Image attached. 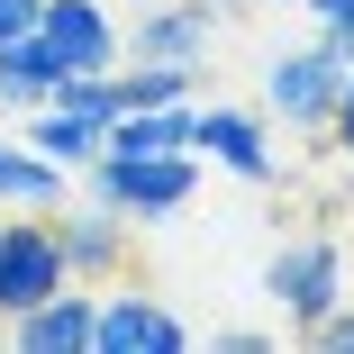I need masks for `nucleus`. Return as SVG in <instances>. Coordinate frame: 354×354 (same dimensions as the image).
<instances>
[{"instance_id":"nucleus-3","label":"nucleus","mask_w":354,"mask_h":354,"mask_svg":"<svg viewBox=\"0 0 354 354\" xmlns=\"http://www.w3.org/2000/svg\"><path fill=\"white\" fill-rule=\"evenodd\" d=\"M263 291L309 327L318 309H336V300H345V245H336V236H291V245L263 263Z\"/></svg>"},{"instance_id":"nucleus-7","label":"nucleus","mask_w":354,"mask_h":354,"mask_svg":"<svg viewBox=\"0 0 354 354\" xmlns=\"http://www.w3.org/2000/svg\"><path fill=\"white\" fill-rule=\"evenodd\" d=\"M209 37H218V10H209V0H146V10H136V37H118V46H136L146 64H200Z\"/></svg>"},{"instance_id":"nucleus-10","label":"nucleus","mask_w":354,"mask_h":354,"mask_svg":"<svg viewBox=\"0 0 354 354\" xmlns=\"http://www.w3.org/2000/svg\"><path fill=\"white\" fill-rule=\"evenodd\" d=\"M10 345H28V354H91V291H46L37 309H19L10 318Z\"/></svg>"},{"instance_id":"nucleus-21","label":"nucleus","mask_w":354,"mask_h":354,"mask_svg":"<svg viewBox=\"0 0 354 354\" xmlns=\"http://www.w3.org/2000/svg\"><path fill=\"white\" fill-rule=\"evenodd\" d=\"M291 10H318V0H291Z\"/></svg>"},{"instance_id":"nucleus-15","label":"nucleus","mask_w":354,"mask_h":354,"mask_svg":"<svg viewBox=\"0 0 354 354\" xmlns=\"http://www.w3.org/2000/svg\"><path fill=\"white\" fill-rule=\"evenodd\" d=\"M55 109H73V118H100V127H109V118H118V82H109V73H64V82H55Z\"/></svg>"},{"instance_id":"nucleus-6","label":"nucleus","mask_w":354,"mask_h":354,"mask_svg":"<svg viewBox=\"0 0 354 354\" xmlns=\"http://www.w3.org/2000/svg\"><path fill=\"white\" fill-rule=\"evenodd\" d=\"M37 37L55 46L64 73H109L118 64V28L100 0H37Z\"/></svg>"},{"instance_id":"nucleus-20","label":"nucleus","mask_w":354,"mask_h":354,"mask_svg":"<svg viewBox=\"0 0 354 354\" xmlns=\"http://www.w3.org/2000/svg\"><path fill=\"white\" fill-rule=\"evenodd\" d=\"M209 10H218V19H245V10H254V0H209Z\"/></svg>"},{"instance_id":"nucleus-12","label":"nucleus","mask_w":354,"mask_h":354,"mask_svg":"<svg viewBox=\"0 0 354 354\" xmlns=\"http://www.w3.org/2000/svg\"><path fill=\"white\" fill-rule=\"evenodd\" d=\"M28 146L46 155V164H64V173H82L91 155H100V118H73V109H37V127H28Z\"/></svg>"},{"instance_id":"nucleus-4","label":"nucleus","mask_w":354,"mask_h":354,"mask_svg":"<svg viewBox=\"0 0 354 354\" xmlns=\"http://www.w3.org/2000/svg\"><path fill=\"white\" fill-rule=\"evenodd\" d=\"M64 281H73V272H64V245H55V227L37 218V209L0 227V318L37 309L46 291H64Z\"/></svg>"},{"instance_id":"nucleus-11","label":"nucleus","mask_w":354,"mask_h":354,"mask_svg":"<svg viewBox=\"0 0 354 354\" xmlns=\"http://www.w3.org/2000/svg\"><path fill=\"white\" fill-rule=\"evenodd\" d=\"M55 82H64V64H55V46H46L37 28L0 46V109H46Z\"/></svg>"},{"instance_id":"nucleus-16","label":"nucleus","mask_w":354,"mask_h":354,"mask_svg":"<svg viewBox=\"0 0 354 354\" xmlns=\"http://www.w3.org/2000/svg\"><path fill=\"white\" fill-rule=\"evenodd\" d=\"M318 46L354 64V0H318Z\"/></svg>"},{"instance_id":"nucleus-5","label":"nucleus","mask_w":354,"mask_h":354,"mask_svg":"<svg viewBox=\"0 0 354 354\" xmlns=\"http://www.w3.org/2000/svg\"><path fill=\"white\" fill-rule=\"evenodd\" d=\"M182 345H191V327L164 300H146V291L91 300V354H182Z\"/></svg>"},{"instance_id":"nucleus-22","label":"nucleus","mask_w":354,"mask_h":354,"mask_svg":"<svg viewBox=\"0 0 354 354\" xmlns=\"http://www.w3.org/2000/svg\"><path fill=\"white\" fill-rule=\"evenodd\" d=\"M136 10H146V0H136Z\"/></svg>"},{"instance_id":"nucleus-1","label":"nucleus","mask_w":354,"mask_h":354,"mask_svg":"<svg viewBox=\"0 0 354 354\" xmlns=\"http://www.w3.org/2000/svg\"><path fill=\"white\" fill-rule=\"evenodd\" d=\"M91 200H109L118 218H173L191 200V155H91Z\"/></svg>"},{"instance_id":"nucleus-8","label":"nucleus","mask_w":354,"mask_h":354,"mask_svg":"<svg viewBox=\"0 0 354 354\" xmlns=\"http://www.w3.org/2000/svg\"><path fill=\"white\" fill-rule=\"evenodd\" d=\"M191 146H209V164H227L236 182H272L281 173L263 118H245V109H191Z\"/></svg>"},{"instance_id":"nucleus-2","label":"nucleus","mask_w":354,"mask_h":354,"mask_svg":"<svg viewBox=\"0 0 354 354\" xmlns=\"http://www.w3.org/2000/svg\"><path fill=\"white\" fill-rule=\"evenodd\" d=\"M336 82H345V55H327V46H291V55L263 64V100H272V118L300 127V136H327Z\"/></svg>"},{"instance_id":"nucleus-14","label":"nucleus","mask_w":354,"mask_h":354,"mask_svg":"<svg viewBox=\"0 0 354 354\" xmlns=\"http://www.w3.org/2000/svg\"><path fill=\"white\" fill-rule=\"evenodd\" d=\"M118 82V109H173V100H191V64H146L136 55V73H109Z\"/></svg>"},{"instance_id":"nucleus-18","label":"nucleus","mask_w":354,"mask_h":354,"mask_svg":"<svg viewBox=\"0 0 354 354\" xmlns=\"http://www.w3.org/2000/svg\"><path fill=\"white\" fill-rule=\"evenodd\" d=\"M327 136H336V155L354 164V64H345V82H336V109H327Z\"/></svg>"},{"instance_id":"nucleus-19","label":"nucleus","mask_w":354,"mask_h":354,"mask_svg":"<svg viewBox=\"0 0 354 354\" xmlns=\"http://www.w3.org/2000/svg\"><path fill=\"white\" fill-rule=\"evenodd\" d=\"M28 28H37V0H0V46L28 37Z\"/></svg>"},{"instance_id":"nucleus-13","label":"nucleus","mask_w":354,"mask_h":354,"mask_svg":"<svg viewBox=\"0 0 354 354\" xmlns=\"http://www.w3.org/2000/svg\"><path fill=\"white\" fill-rule=\"evenodd\" d=\"M0 200L10 209H55L64 200V164H46L37 146H0Z\"/></svg>"},{"instance_id":"nucleus-17","label":"nucleus","mask_w":354,"mask_h":354,"mask_svg":"<svg viewBox=\"0 0 354 354\" xmlns=\"http://www.w3.org/2000/svg\"><path fill=\"white\" fill-rule=\"evenodd\" d=\"M309 345H327V354H354V309L336 300V309H318L309 318Z\"/></svg>"},{"instance_id":"nucleus-9","label":"nucleus","mask_w":354,"mask_h":354,"mask_svg":"<svg viewBox=\"0 0 354 354\" xmlns=\"http://www.w3.org/2000/svg\"><path fill=\"white\" fill-rule=\"evenodd\" d=\"M55 245H64V272L73 281H118V263H127V218L109 200H91V209H73V218L55 227Z\"/></svg>"}]
</instances>
